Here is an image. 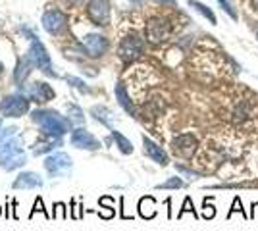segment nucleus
<instances>
[{
	"mask_svg": "<svg viewBox=\"0 0 258 231\" xmlns=\"http://www.w3.org/2000/svg\"><path fill=\"white\" fill-rule=\"evenodd\" d=\"M31 120L39 123L46 135H52V137H62L64 133L72 129V121L60 116L56 110H35L31 114Z\"/></svg>",
	"mask_w": 258,
	"mask_h": 231,
	"instance_id": "obj_1",
	"label": "nucleus"
},
{
	"mask_svg": "<svg viewBox=\"0 0 258 231\" xmlns=\"http://www.w3.org/2000/svg\"><path fill=\"white\" fill-rule=\"evenodd\" d=\"M27 35H29V39H31V46H29V52H27L29 58H31V62L39 67V69H43L46 75H54L50 56H48L46 48L43 46V43H41L35 35H31V33H27Z\"/></svg>",
	"mask_w": 258,
	"mask_h": 231,
	"instance_id": "obj_2",
	"label": "nucleus"
},
{
	"mask_svg": "<svg viewBox=\"0 0 258 231\" xmlns=\"http://www.w3.org/2000/svg\"><path fill=\"white\" fill-rule=\"evenodd\" d=\"M143 52H145V41L135 33L123 37L118 46V54L123 62H133V60L141 58Z\"/></svg>",
	"mask_w": 258,
	"mask_h": 231,
	"instance_id": "obj_3",
	"label": "nucleus"
},
{
	"mask_svg": "<svg viewBox=\"0 0 258 231\" xmlns=\"http://www.w3.org/2000/svg\"><path fill=\"white\" fill-rule=\"evenodd\" d=\"M145 33H147V39H149L152 44H162L170 39V35H172V25H170L168 20H164V18H152L151 22L147 23Z\"/></svg>",
	"mask_w": 258,
	"mask_h": 231,
	"instance_id": "obj_4",
	"label": "nucleus"
},
{
	"mask_svg": "<svg viewBox=\"0 0 258 231\" xmlns=\"http://www.w3.org/2000/svg\"><path fill=\"white\" fill-rule=\"evenodd\" d=\"M29 110V99L23 95H10L0 102V112L6 118H18Z\"/></svg>",
	"mask_w": 258,
	"mask_h": 231,
	"instance_id": "obj_5",
	"label": "nucleus"
},
{
	"mask_svg": "<svg viewBox=\"0 0 258 231\" xmlns=\"http://www.w3.org/2000/svg\"><path fill=\"white\" fill-rule=\"evenodd\" d=\"M72 164H74L72 158L66 152L50 154V156H46V160H44V168H46V172H48L50 177H60V176L70 174Z\"/></svg>",
	"mask_w": 258,
	"mask_h": 231,
	"instance_id": "obj_6",
	"label": "nucleus"
},
{
	"mask_svg": "<svg viewBox=\"0 0 258 231\" xmlns=\"http://www.w3.org/2000/svg\"><path fill=\"white\" fill-rule=\"evenodd\" d=\"M87 16L95 25H108L110 23V2L108 0H91L87 4Z\"/></svg>",
	"mask_w": 258,
	"mask_h": 231,
	"instance_id": "obj_7",
	"label": "nucleus"
},
{
	"mask_svg": "<svg viewBox=\"0 0 258 231\" xmlns=\"http://www.w3.org/2000/svg\"><path fill=\"white\" fill-rule=\"evenodd\" d=\"M66 23H68V18L64 12H60L58 8H48L43 14V27L46 33L58 35L66 27Z\"/></svg>",
	"mask_w": 258,
	"mask_h": 231,
	"instance_id": "obj_8",
	"label": "nucleus"
},
{
	"mask_svg": "<svg viewBox=\"0 0 258 231\" xmlns=\"http://www.w3.org/2000/svg\"><path fill=\"white\" fill-rule=\"evenodd\" d=\"M81 48H83V52L87 56L98 58V56H102L108 50V41L106 37H102V35H87V37L81 39Z\"/></svg>",
	"mask_w": 258,
	"mask_h": 231,
	"instance_id": "obj_9",
	"label": "nucleus"
},
{
	"mask_svg": "<svg viewBox=\"0 0 258 231\" xmlns=\"http://www.w3.org/2000/svg\"><path fill=\"white\" fill-rule=\"evenodd\" d=\"M70 141H72V144L76 148H83V150H97L98 146H100V141H98L97 137L93 133H89L87 129H83V127L74 129Z\"/></svg>",
	"mask_w": 258,
	"mask_h": 231,
	"instance_id": "obj_10",
	"label": "nucleus"
},
{
	"mask_svg": "<svg viewBox=\"0 0 258 231\" xmlns=\"http://www.w3.org/2000/svg\"><path fill=\"white\" fill-rule=\"evenodd\" d=\"M25 93H27V99L33 100V102H39V104H44V102H48V100L54 99L52 87L43 83V81H37V83L29 85Z\"/></svg>",
	"mask_w": 258,
	"mask_h": 231,
	"instance_id": "obj_11",
	"label": "nucleus"
},
{
	"mask_svg": "<svg viewBox=\"0 0 258 231\" xmlns=\"http://www.w3.org/2000/svg\"><path fill=\"white\" fill-rule=\"evenodd\" d=\"M197 144L199 143L193 135H179L173 139V150L183 158H191L197 150Z\"/></svg>",
	"mask_w": 258,
	"mask_h": 231,
	"instance_id": "obj_12",
	"label": "nucleus"
},
{
	"mask_svg": "<svg viewBox=\"0 0 258 231\" xmlns=\"http://www.w3.org/2000/svg\"><path fill=\"white\" fill-rule=\"evenodd\" d=\"M143 144H145V152L151 156L152 160L156 162V164L160 166H168L170 164V160H168V154L164 152V148L162 146H158V144L154 143V141H151L147 135H143Z\"/></svg>",
	"mask_w": 258,
	"mask_h": 231,
	"instance_id": "obj_13",
	"label": "nucleus"
},
{
	"mask_svg": "<svg viewBox=\"0 0 258 231\" xmlns=\"http://www.w3.org/2000/svg\"><path fill=\"white\" fill-rule=\"evenodd\" d=\"M39 187H43V177L39 176V174H33V172H23L14 181V189H39Z\"/></svg>",
	"mask_w": 258,
	"mask_h": 231,
	"instance_id": "obj_14",
	"label": "nucleus"
},
{
	"mask_svg": "<svg viewBox=\"0 0 258 231\" xmlns=\"http://www.w3.org/2000/svg\"><path fill=\"white\" fill-rule=\"evenodd\" d=\"M27 164V156L23 152L14 154V156H6V158H0V168L6 170V172H12V170H18L22 166Z\"/></svg>",
	"mask_w": 258,
	"mask_h": 231,
	"instance_id": "obj_15",
	"label": "nucleus"
},
{
	"mask_svg": "<svg viewBox=\"0 0 258 231\" xmlns=\"http://www.w3.org/2000/svg\"><path fill=\"white\" fill-rule=\"evenodd\" d=\"M116 97H118L119 106L127 112L129 116H135V106H133V102L129 100L127 91H125V87H123L121 83H118V87H116Z\"/></svg>",
	"mask_w": 258,
	"mask_h": 231,
	"instance_id": "obj_16",
	"label": "nucleus"
},
{
	"mask_svg": "<svg viewBox=\"0 0 258 231\" xmlns=\"http://www.w3.org/2000/svg\"><path fill=\"white\" fill-rule=\"evenodd\" d=\"M156 200L152 197H145V198H141V202H139V214H141V218H145V220H151V218H154L156 216Z\"/></svg>",
	"mask_w": 258,
	"mask_h": 231,
	"instance_id": "obj_17",
	"label": "nucleus"
},
{
	"mask_svg": "<svg viewBox=\"0 0 258 231\" xmlns=\"http://www.w3.org/2000/svg\"><path fill=\"white\" fill-rule=\"evenodd\" d=\"M31 67H35V64L31 62V58H29V54L23 58L22 62L18 64V67H16V73H14V79H16V83H23L25 81V77L29 75V71H31Z\"/></svg>",
	"mask_w": 258,
	"mask_h": 231,
	"instance_id": "obj_18",
	"label": "nucleus"
},
{
	"mask_svg": "<svg viewBox=\"0 0 258 231\" xmlns=\"http://www.w3.org/2000/svg\"><path fill=\"white\" fill-rule=\"evenodd\" d=\"M91 114H93L98 121H102L106 127H110V131L114 129V125H112L114 116H112V112L108 110V108H104V106H93V108H91Z\"/></svg>",
	"mask_w": 258,
	"mask_h": 231,
	"instance_id": "obj_19",
	"label": "nucleus"
},
{
	"mask_svg": "<svg viewBox=\"0 0 258 231\" xmlns=\"http://www.w3.org/2000/svg\"><path fill=\"white\" fill-rule=\"evenodd\" d=\"M112 139L116 141L118 148L123 154H131V152H133V144H131V141H129V139H125V137H123V135H121L119 131L112 129Z\"/></svg>",
	"mask_w": 258,
	"mask_h": 231,
	"instance_id": "obj_20",
	"label": "nucleus"
},
{
	"mask_svg": "<svg viewBox=\"0 0 258 231\" xmlns=\"http://www.w3.org/2000/svg\"><path fill=\"white\" fill-rule=\"evenodd\" d=\"M189 4H191V6H193L197 12H201V14H203V16H205L206 20L212 23V25H216V23H218V20H216V16H214V12L210 10V8H206L205 4H201V2H197V0H189Z\"/></svg>",
	"mask_w": 258,
	"mask_h": 231,
	"instance_id": "obj_21",
	"label": "nucleus"
},
{
	"mask_svg": "<svg viewBox=\"0 0 258 231\" xmlns=\"http://www.w3.org/2000/svg\"><path fill=\"white\" fill-rule=\"evenodd\" d=\"M37 212H43L44 218H46V220H50V218H52V216H50V214L46 212V208H44L43 198H41V197H37V200H35V204H33V210H31V214H29V218H33V216H35Z\"/></svg>",
	"mask_w": 258,
	"mask_h": 231,
	"instance_id": "obj_22",
	"label": "nucleus"
},
{
	"mask_svg": "<svg viewBox=\"0 0 258 231\" xmlns=\"http://www.w3.org/2000/svg\"><path fill=\"white\" fill-rule=\"evenodd\" d=\"M66 83H70L72 87H76L77 91H81V93H89V87H87L85 83L81 81V79H77V77H72V75H66Z\"/></svg>",
	"mask_w": 258,
	"mask_h": 231,
	"instance_id": "obj_23",
	"label": "nucleus"
},
{
	"mask_svg": "<svg viewBox=\"0 0 258 231\" xmlns=\"http://www.w3.org/2000/svg\"><path fill=\"white\" fill-rule=\"evenodd\" d=\"M66 108H68V116H72V118H74V120H77V121H85L83 110H81L79 106H76V104H68Z\"/></svg>",
	"mask_w": 258,
	"mask_h": 231,
	"instance_id": "obj_24",
	"label": "nucleus"
},
{
	"mask_svg": "<svg viewBox=\"0 0 258 231\" xmlns=\"http://www.w3.org/2000/svg\"><path fill=\"white\" fill-rule=\"evenodd\" d=\"M183 187V181L179 179V177H170L168 181H164V183H160L156 189H179Z\"/></svg>",
	"mask_w": 258,
	"mask_h": 231,
	"instance_id": "obj_25",
	"label": "nucleus"
},
{
	"mask_svg": "<svg viewBox=\"0 0 258 231\" xmlns=\"http://www.w3.org/2000/svg\"><path fill=\"white\" fill-rule=\"evenodd\" d=\"M187 212H191L195 218H199L197 216V212H195V206H193V200L187 197L185 200H183V208L179 210V214H177V218H183V214H187Z\"/></svg>",
	"mask_w": 258,
	"mask_h": 231,
	"instance_id": "obj_26",
	"label": "nucleus"
},
{
	"mask_svg": "<svg viewBox=\"0 0 258 231\" xmlns=\"http://www.w3.org/2000/svg\"><path fill=\"white\" fill-rule=\"evenodd\" d=\"M235 212H241L245 218H247V214H245V210H243V202H241V197H235L233 198V204H231V210L227 212V218H231Z\"/></svg>",
	"mask_w": 258,
	"mask_h": 231,
	"instance_id": "obj_27",
	"label": "nucleus"
},
{
	"mask_svg": "<svg viewBox=\"0 0 258 231\" xmlns=\"http://www.w3.org/2000/svg\"><path fill=\"white\" fill-rule=\"evenodd\" d=\"M52 218H60V220H66V218H68V212H66L64 202H56V204H54Z\"/></svg>",
	"mask_w": 258,
	"mask_h": 231,
	"instance_id": "obj_28",
	"label": "nucleus"
},
{
	"mask_svg": "<svg viewBox=\"0 0 258 231\" xmlns=\"http://www.w3.org/2000/svg\"><path fill=\"white\" fill-rule=\"evenodd\" d=\"M220 4H222V8H224V12H227L233 20H237V12L235 8H233V4H231V0H218Z\"/></svg>",
	"mask_w": 258,
	"mask_h": 231,
	"instance_id": "obj_29",
	"label": "nucleus"
},
{
	"mask_svg": "<svg viewBox=\"0 0 258 231\" xmlns=\"http://www.w3.org/2000/svg\"><path fill=\"white\" fill-rule=\"evenodd\" d=\"M18 133V127L16 125H12V127H6L4 131H0V143H4V141H8L10 137H14Z\"/></svg>",
	"mask_w": 258,
	"mask_h": 231,
	"instance_id": "obj_30",
	"label": "nucleus"
},
{
	"mask_svg": "<svg viewBox=\"0 0 258 231\" xmlns=\"http://www.w3.org/2000/svg\"><path fill=\"white\" fill-rule=\"evenodd\" d=\"M56 146H60V144L56 143V144H52V143H46V144H43V146H35V156H39V154H43V152H50L52 148H56Z\"/></svg>",
	"mask_w": 258,
	"mask_h": 231,
	"instance_id": "obj_31",
	"label": "nucleus"
},
{
	"mask_svg": "<svg viewBox=\"0 0 258 231\" xmlns=\"http://www.w3.org/2000/svg\"><path fill=\"white\" fill-rule=\"evenodd\" d=\"M216 216V208L214 206H206V202H205V212H203V218L205 220H212Z\"/></svg>",
	"mask_w": 258,
	"mask_h": 231,
	"instance_id": "obj_32",
	"label": "nucleus"
},
{
	"mask_svg": "<svg viewBox=\"0 0 258 231\" xmlns=\"http://www.w3.org/2000/svg\"><path fill=\"white\" fill-rule=\"evenodd\" d=\"M72 206H74V210H72V218H74V220H79V218L83 216V212H81L83 206H77L76 200H72Z\"/></svg>",
	"mask_w": 258,
	"mask_h": 231,
	"instance_id": "obj_33",
	"label": "nucleus"
},
{
	"mask_svg": "<svg viewBox=\"0 0 258 231\" xmlns=\"http://www.w3.org/2000/svg\"><path fill=\"white\" fill-rule=\"evenodd\" d=\"M64 2L68 4V6H76V4H79L81 0H64Z\"/></svg>",
	"mask_w": 258,
	"mask_h": 231,
	"instance_id": "obj_34",
	"label": "nucleus"
},
{
	"mask_svg": "<svg viewBox=\"0 0 258 231\" xmlns=\"http://www.w3.org/2000/svg\"><path fill=\"white\" fill-rule=\"evenodd\" d=\"M158 4H173V0H156Z\"/></svg>",
	"mask_w": 258,
	"mask_h": 231,
	"instance_id": "obj_35",
	"label": "nucleus"
},
{
	"mask_svg": "<svg viewBox=\"0 0 258 231\" xmlns=\"http://www.w3.org/2000/svg\"><path fill=\"white\" fill-rule=\"evenodd\" d=\"M131 2H135V4H137V2H141V0H131Z\"/></svg>",
	"mask_w": 258,
	"mask_h": 231,
	"instance_id": "obj_36",
	"label": "nucleus"
},
{
	"mask_svg": "<svg viewBox=\"0 0 258 231\" xmlns=\"http://www.w3.org/2000/svg\"><path fill=\"white\" fill-rule=\"evenodd\" d=\"M0 214H2V206H0Z\"/></svg>",
	"mask_w": 258,
	"mask_h": 231,
	"instance_id": "obj_37",
	"label": "nucleus"
},
{
	"mask_svg": "<svg viewBox=\"0 0 258 231\" xmlns=\"http://www.w3.org/2000/svg\"><path fill=\"white\" fill-rule=\"evenodd\" d=\"M0 125H2V120H0Z\"/></svg>",
	"mask_w": 258,
	"mask_h": 231,
	"instance_id": "obj_38",
	"label": "nucleus"
},
{
	"mask_svg": "<svg viewBox=\"0 0 258 231\" xmlns=\"http://www.w3.org/2000/svg\"><path fill=\"white\" fill-rule=\"evenodd\" d=\"M256 39H258V33H256Z\"/></svg>",
	"mask_w": 258,
	"mask_h": 231,
	"instance_id": "obj_39",
	"label": "nucleus"
}]
</instances>
